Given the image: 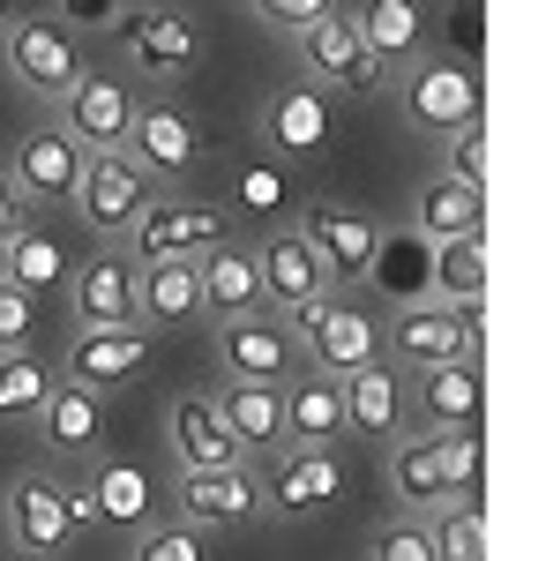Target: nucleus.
Returning a JSON list of instances; mask_svg holds the SVG:
<instances>
[{
	"mask_svg": "<svg viewBox=\"0 0 546 561\" xmlns=\"http://www.w3.org/2000/svg\"><path fill=\"white\" fill-rule=\"evenodd\" d=\"M0 502H8V510H0V531H8V554L15 561H53L83 524H98L83 486H60V479H45V472L15 479Z\"/></svg>",
	"mask_w": 546,
	"mask_h": 561,
	"instance_id": "f257e3e1",
	"label": "nucleus"
},
{
	"mask_svg": "<svg viewBox=\"0 0 546 561\" xmlns=\"http://www.w3.org/2000/svg\"><path fill=\"white\" fill-rule=\"evenodd\" d=\"M293 38H299V68H307V83L352 90V98H375V90H389V60H382V53H367L360 23H352L344 8L315 15V23H299Z\"/></svg>",
	"mask_w": 546,
	"mask_h": 561,
	"instance_id": "f03ea898",
	"label": "nucleus"
},
{
	"mask_svg": "<svg viewBox=\"0 0 546 561\" xmlns=\"http://www.w3.org/2000/svg\"><path fill=\"white\" fill-rule=\"evenodd\" d=\"M293 337L299 352H307V367L315 375H360L367 359H382V322L367 314V307H352V300H322V307H307V314H293Z\"/></svg>",
	"mask_w": 546,
	"mask_h": 561,
	"instance_id": "7ed1b4c3",
	"label": "nucleus"
},
{
	"mask_svg": "<svg viewBox=\"0 0 546 561\" xmlns=\"http://www.w3.org/2000/svg\"><path fill=\"white\" fill-rule=\"evenodd\" d=\"M217 359H225L232 382H270V389L307 375V352H299L285 314H232V322H217Z\"/></svg>",
	"mask_w": 546,
	"mask_h": 561,
	"instance_id": "20e7f679",
	"label": "nucleus"
},
{
	"mask_svg": "<svg viewBox=\"0 0 546 561\" xmlns=\"http://www.w3.org/2000/svg\"><path fill=\"white\" fill-rule=\"evenodd\" d=\"M68 203L83 210V225L98 232V240H121V232L150 210L158 195H150V173H143L127 150H90L83 180H76V195H68Z\"/></svg>",
	"mask_w": 546,
	"mask_h": 561,
	"instance_id": "39448f33",
	"label": "nucleus"
},
{
	"mask_svg": "<svg viewBox=\"0 0 546 561\" xmlns=\"http://www.w3.org/2000/svg\"><path fill=\"white\" fill-rule=\"evenodd\" d=\"M135 83L127 76H76L68 83V98H60V121L53 128L68 135V142H83V150H121L127 142V128H135Z\"/></svg>",
	"mask_w": 546,
	"mask_h": 561,
	"instance_id": "423d86ee",
	"label": "nucleus"
},
{
	"mask_svg": "<svg viewBox=\"0 0 546 561\" xmlns=\"http://www.w3.org/2000/svg\"><path fill=\"white\" fill-rule=\"evenodd\" d=\"M405 98V121L420 135H457V128H479V83L464 76L457 60H420L405 68V83H389Z\"/></svg>",
	"mask_w": 546,
	"mask_h": 561,
	"instance_id": "0eeeda50",
	"label": "nucleus"
},
{
	"mask_svg": "<svg viewBox=\"0 0 546 561\" xmlns=\"http://www.w3.org/2000/svg\"><path fill=\"white\" fill-rule=\"evenodd\" d=\"M254 270H262V307H277L285 322L293 314H307V307H322L337 293V270L299 232H277L270 248H254Z\"/></svg>",
	"mask_w": 546,
	"mask_h": 561,
	"instance_id": "6e6552de",
	"label": "nucleus"
},
{
	"mask_svg": "<svg viewBox=\"0 0 546 561\" xmlns=\"http://www.w3.org/2000/svg\"><path fill=\"white\" fill-rule=\"evenodd\" d=\"M135 262H203L211 248H225V217L203 203H150V210L127 225Z\"/></svg>",
	"mask_w": 546,
	"mask_h": 561,
	"instance_id": "1a4fd4ad",
	"label": "nucleus"
},
{
	"mask_svg": "<svg viewBox=\"0 0 546 561\" xmlns=\"http://www.w3.org/2000/svg\"><path fill=\"white\" fill-rule=\"evenodd\" d=\"M83 142H68L60 128H31L23 142H15V158H8V187L31 203V210H45V203H68L76 195V180H83Z\"/></svg>",
	"mask_w": 546,
	"mask_h": 561,
	"instance_id": "9d476101",
	"label": "nucleus"
},
{
	"mask_svg": "<svg viewBox=\"0 0 546 561\" xmlns=\"http://www.w3.org/2000/svg\"><path fill=\"white\" fill-rule=\"evenodd\" d=\"M166 434H172L180 472H225V465H248V449L232 442L225 412H217V397H203V389H180V397H172Z\"/></svg>",
	"mask_w": 546,
	"mask_h": 561,
	"instance_id": "9b49d317",
	"label": "nucleus"
},
{
	"mask_svg": "<svg viewBox=\"0 0 546 561\" xmlns=\"http://www.w3.org/2000/svg\"><path fill=\"white\" fill-rule=\"evenodd\" d=\"M150 337H158V330H143V322H121V330H76V337H68V359H60V375L105 397V389H121L127 375H143Z\"/></svg>",
	"mask_w": 546,
	"mask_h": 561,
	"instance_id": "f8f14e48",
	"label": "nucleus"
},
{
	"mask_svg": "<svg viewBox=\"0 0 546 561\" xmlns=\"http://www.w3.org/2000/svg\"><path fill=\"white\" fill-rule=\"evenodd\" d=\"M337 494H344L337 449H277V465L262 479V510H277V517H315Z\"/></svg>",
	"mask_w": 546,
	"mask_h": 561,
	"instance_id": "ddd939ff",
	"label": "nucleus"
},
{
	"mask_svg": "<svg viewBox=\"0 0 546 561\" xmlns=\"http://www.w3.org/2000/svg\"><path fill=\"white\" fill-rule=\"evenodd\" d=\"M389 345H397V359L405 367H457V359H471L479 352V322H464L457 307H405L397 322H389Z\"/></svg>",
	"mask_w": 546,
	"mask_h": 561,
	"instance_id": "4468645a",
	"label": "nucleus"
},
{
	"mask_svg": "<svg viewBox=\"0 0 546 561\" xmlns=\"http://www.w3.org/2000/svg\"><path fill=\"white\" fill-rule=\"evenodd\" d=\"M113 31H127V68L150 76V83L195 68V53H203V38L187 31V15H172V8H121Z\"/></svg>",
	"mask_w": 546,
	"mask_h": 561,
	"instance_id": "2eb2a0df",
	"label": "nucleus"
},
{
	"mask_svg": "<svg viewBox=\"0 0 546 561\" xmlns=\"http://www.w3.org/2000/svg\"><path fill=\"white\" fill-rule=\"evenodd\" d=\"M8 76L38 98H68V83L83 76V53L60 23H8Z\"/></svg>",
	"mask_w": 546,
	"mask_h": 561,
	"instance_id": "dca6fc26",
	"label": "nucleus"
},
{
	"mask_svg": "<svg viewBox=\"0 0 546 561\" xmlns=\"http://www.w3.org/2000/svg\"><path fill=\"white\" fill-rule=\"evenodd\" d=\"M262 510V479L248 465H225V472H180V524L195 531H225V524H248Z\"/></svg>",
	"mask_w": 546,
	"mask_h": 561,
	"instance_id": "f3484780",
	"label": "nucleus"
},
{
	"mask_svg": "<svg viewBox=\"0 0 546 561\" xmlns=\"http://www.w3.org/2000/svg\"><path fill=\"white\" fill-rule=\"evenodd\" d=\"M127 158L143 173L180 180L187 165H203V128L180 113V105H135V128H127Z\"/></svg>",
	"mask_w": 546,
	"mask_h": 561,
	"instance_id": "a211bd4d",
	"label": "nucleus"
},
{
	"mask_svg": "<svg viewBox=\"0 0 546 561\" xmlns=\"http://www.w3.org/2000/svg\"><path fill=\"white\" fill-rule=\"evenodd\" d=\"M68 307H76V330H121L135 322V262L127 255H98L68 277Z\"/></svg>",
	"mask_w": 546,
	"mask_h": 561,
	"instance_id": "6ab92c4d",
	"label": "nucleus"
},
{
	"mask_svg": "<svg viewBox=\"0 0 546 561\" xmlns=\"http://www.w3.org/2000/svg\"><path fill=\"white\" fill-rule=\"evenodd\" d=\"M203 314V270L195 262H135V322L180 330Z\"/></svg>",
	"mask_w": 546,
	"mask_h": 561,
	"instance_id": "aec40b11",
	"label": "nucleus"
},
{
	"mask_svg": "<svg viewBox=\"0 0 546 561\" xmlns=\"http://www.w3.org/2000/svg\"><path fill=\"white\" fill-rule=\"evenodd\" d=\"M330 98L315 83H293L277 90L270 105H262V142H277L285 158H315V150H330Z\"/></svg>",
	"mask_w": 546,
	"mask_h": 561,
	"instance_id": "412c9836",
	"label": "nucleus"
},
{
	"mask_svg": "<svg viewBox=\"0 0 546 561\" xmlns=\"http://www.w3.org/2000/svg\"><path fill=\"white\" fill-rule=\"evenodd\" d=\"M330 442H344V389H337V375H293V389H285V449H330Z\"/></svg>",
	"mask_w": 546,
	"mask_h": 561,
	"instance_id": "4be33fe9",
	"label": "nucleus"
},
{
	"mask_svg": "<svg viewBox=\"0 0 546 561\" xmlns=\"http://www.w3.org/2000/svg\"><path fill=\"white\" fill-rule=\"evenodd\" d=\"M38 434H45V449H60V457H98V442H105V404H98V389L53 382L45 404H38Z\"/></svg>",
	"mask_w": 546,
	"mask_h": 561,
	"instance_id": "5701e85b",
	"label": "nucleus"
},
{
	"mask_svg": "<svg viewBox=\"0 0 546 561\" xmlns=\"http://www.w3.org/2000/svg\"><path fill=\"white\" fill-rule=\"evenodd\" d=\"M344 434H367V442H389V434H405V382L367 359L360 375H344Z\"/></svg>",
	"mask_w": 546,
	"mask_h": 561,
	"instance_id": "b1692460",
	"label": "nucleus"
},
{
	"mask_svg": "<svg viewBox=\"0 0 546 561\" xmlns=\"http://www.w3.org/2000/svg\"><path fill=\"white\" fill-rule=\"evenodd\" d=\"M479 420V375L471 359L457 367H426L420 375V397H412V434H457Z\"/></svg>",
	"mask_w": 546,
	"mask_h": 561,
	"instance_id": "393cba45",
	"label": "nucleus"
},
{
	"mask_svg": "<svg viewBox=\"0 0 546 561\" xmlns=\"http://www.w3.org/2000/svg\"><path fill=\"white\" fill-rule=\"evenodd\" d=\"M487 285H494V248H487V232L434 240V307H479Z\"/></svg>",
	"mask_w": 546,
	"mask_h": 561,
	"instance_id": "a878e982",
	"label": "nucleus"
},
{
	"mask_svg": "<svg viewBox=\"0 0 546 561\" xmlns=\"http://www.w3.org/2000/svg\"><path fill=\"white\" fill-rule=\"evenodd\" d=\"M217 412H225V427L240 449H262V457H277L285 449V389L270 382H232L217 397Z\"/></svg>",
	"mask_w": 546,
	"mask_h": 561,
	"instance_id": "bb28decb",
	"label": "nucleus"
},
{
	"mask_svg": "<svg viewBox=\"0 0 546 561\" xmlns=\"http://www.w3.org/2000/svg\"><path fill=\"white\" fill-rule=\"evenodd\" d=\"M299 240L330 262L337 277H360V270L375 262V225H367V217H352V210H337V203H315L307 225H299Z\"/></svg>",
	"mask_w": 546,
	"mask_h": 561,
	"instance_id": "cd10ccee",
	"label": "nucleus"
},
{
	"mask_svg": "<svg viewBox=\"0 0 546 561\" xmlns=\"http://www.w3.org/2000/svg\"><path fill=\"white\" fill-rule=\"evenodd\" d=\"M195 270H203V314H217V322L262 314V270H254L248 248H211Z\"/></svg>",
	"mask_w": 546,
	"mask_h": 561,
	"instance_id": "c85d7f7f",
	"label": "nucleus"
},
{
	"mask_svg": "<svg viewBox=\"0 0 546 561\" xmlns=\"http://www.w3.org/2000/svg\"><path fill=\"white\" fill-rule=\"evenodd\" d=\"M389 486H397V502H412V510H442V502H457V486H450V457H442V434H412V442H397V457H389Z\"/></svg>",
	"mask_w": 546,
	"mask_h": 561,
	"instance_id": "c756f323",
	"label": "nucleus"
},
{
	"mask_svg": "<svg viewBox=\"0 0 546 561\" xmlns=\"http://www.w3.org/2000/svg\"><path fill=\"white\" fill-rule=\"evenodd\" d=\"M420 232L426 240H457V232H487V195L464 187V180L434 173L420 187Z\"/></svg>",
	"mask_w": 546,
	"mask_h": 561,
	"instance_id": "7c9ffc66",
	"label": "nucleus"
},
{
	"mask_svg": "<svg viewBox=\"0 0 546 561\" xmlns=\"http://www.w3.org/2000/svg\"><path fill=\"white\" fill-rule=\"evenodd\" d=\"M0 277H8V285H23V293L38 300L45 285H68V255L45 240L38 225H23L15 240H0Z\"/></svg>",
	"mask_w": 546,
	"mask_h": 561,
	"instance_id": "2f4dec72",
	"label": "nucleus"
},
{
	"mask_svg": "<svg viewBox=\"0 0 546 561\" xmlns=\"http://www.w3.org/2000/svg\"><path fill=\"white\" fill-rule=\"evenodd\" d=\"M352 23H360L367 53H382V60L397 68V60H412V45H420V0H367V8H352Z\"/></svg>",
	"mask_w": 546,
	"mask_h": 561,
	"instance_id": "473e14b6",
	"label": "nucleus"
},
{
	"mask_svg": "<svg viewBox=\"0 0 546 561\" xmlns=\"http://www.w3.org/2000/svg\"><path fill=\"white\" fill-rule=\"evenodd\" d=\"M90 517H105V524H150V479L135 472V465H98L90 472Z\"/></svg>",
	"mask_w": 546,
	"mask_h": 561,
	"instance_id": "72a5a7b5",
	"label": "nucleus"
},
{
	"mask_svg": "<svg viewBox=\"0 0 546 561\" xmlns=\"http://www.w3.org/2000/svg\"><path fill=\"white\" fill-rule=\"evenodd\" d=\"M60 382L38 352H0V420H38L45 389Z\"/></svg>",
	"mask_w": 546,
	"mask_h": 561,
	"instance_id": "f704fd0d",
	"label": "nucleus"
},
{
	"mask_svg": "<svg viewBox=\"0 0 546 561\" xmlns=\"http://www.w3.org/2000/svg\"><path fill=\"white\" fill-rule=\"evenodd\" d=\"M426 531H434V561H487V517L471 502H442Z\"/></svg>",
	"mask_w": 546,
	"mask_h": 561,
	"instance_id": "c9c22d12",
	"label": "nucleus"
},
{
	"mask_svg": "<svg viewBox=\"0 0 546 561\" xmlns=\"http://www.w3.org/2000/svg\"><path fill=\"white\" fill-rule=\"evenodd\" d=\"M442 173L487 195V187H494V142H487V128H457V135H442Z\"/></svg>",
	"mask_w": 546,
	"mask_h": 561,
	"instance_id": "e433bc0d",
	"label": "nucleus"
},
{
	"mask_svg": "<svg viewBox=\"0 0 546 561\" xmlns=\"http://www.w3.org/2000/svg\"><path fill=\"white\" fill-rule=\"evenodd\" d=\"M127 561H211V539L195 524H166V531H143V547Z\"/></svg>",
	"mask_w": 546,
	"mask_h": 561,
	"instance_id": "4c0bfd02",
	"label": "nucleus"
},
{
	"mask_svg": "<svg viewBox=\"0 0 546 561\" xmlns=\"http://www.w3.org/2000/svg\"><path fill=\"white\" fill-rule=\"evenodd\" d=\"M31 337H38V300L0 277V352H31Z\"/></svg>",
	"mask_w": 546,
	"mask_h": 561,
	"instance_id": "58836bf2",
	"label": "nucleus"
},
{
	"mask_svg": "<svg viewBox=\"0 0 546 561\" xmlns=\"http://www.w3.org/2000/svg\"><path fill=\"white\" fill-rule=\"evenodd\" d=\"M367 561H434V531H426L420 517L382 524V531H375V547H367Z\"/></svg>",
	"mask_w": 546,
	"mask_h": 561,
	"instance_id": "ea45409f",
	"label": "nucleus"
},
{
	"mask_svg": "<svg viewBox=\"0 0 546 561\" xmlns=\"http://www.w3.org/2000/svg\"><path fill=\"white\" fill-rule=\"evenodd\" d=\"M121 8L127 0H60V15H68V23H90V31H113Z\"/></svg>",
	"mask_w": 546,
	"mask_h": 561,
	"instance_id": "a19ab883",
	"label": "nucleus"
},
{
	"mask_svg": "<svg viewBox=\"0 0 546 561\" xmlns=\"http://www.w3.org/2000/svg\"><path fill=\"white\" fill-rule=\"evenodd\" d=\"M270 23H285V31H299V23H315V15H330V0H254Z\"/></svg>",
	"mask_w": 546,
	"mask_h": 561,
	"instance_id": "79ce46f5",
	"label": "nucleus"
},
{
	"mask_svg": "<svg viewBox=\"0 0 546 561\" xmlns=\"http://www.w3.org/2000/svg\"><path fill=\"white\" fill-rule=\"evenodd\" d=\"M23 225H31V203H23V195L8 187V173H0V240H15Z\"/></svg>",
	"mask_w": 546,
	"mask_h": 561,
	"instance_id": "37998d69",
	"label": "nucleus"
},
{
	"mask_svg": "<svg viewBox=\"0 0 546 561\" xmlns=\"http://www.w3.org/2000/svg\"><path fill=\"white\" fill-rule=\"evenodd\" d=\"M8 23H15V15H8V0H0V31H8Z\"/></svg>",
	"mask_w": 546,
	"mask_h": 561,
	"instance_id": "c03bdc74",
	"label": "nucleus"
}]
</instances>
